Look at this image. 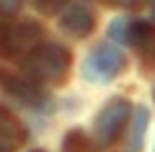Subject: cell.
Segmentation results:
<instances>
[{
	"mask_svg": "<svg viewBox=\"0 0 155 152\" xmlns=\"http://www.w3.org/2000/svg\"><path fill=\"white\" fill-rule=\"evenodd\" d=\"M70 52L62 44H39L23 57V72L36 82H60L70 70Z\"/></svg>",
	"mask_w": 155,
	"mask_h": 152,
	"instance_id": "obj_1",
	"label": "cell"
},
{
	"mask_svg": "<svg viewBox=\"0 0 155 152\" xmlns=\"http://www.w3.org/2000/svg\"><path fill=\"white\" fill-rule=\"evenodd\" d=\"M41 26L34 21H0V57H28L39 47Z\"/></svg>",
	"mask_w": 155,
	"mask_h": 152,
	"instance_id": "obj_2",
	"label": "cell"
},
{
	"mask_svg": "<svg viewBox=\"0 0 155 152\" xmlns=\"http://www.w3.org/2000/svg\"><path fill=\"white\" fill-rule=\"evenodd\" d=\"M124 67L127 60L116 44H98L83 62V77L88 82H109L122 75Z\"/></svg>",
	"mask_w": 155,
	"mask_h": 152,
	"instance_id": "obj_3",
	"label": "cell"
},
{
	"mask_svg": "<svg viewBox=\"0 0 155 152\" xmlns=\"http://www.w3.org/2000/svg\"><path fill=\"white\" fill-rule=\"evenodd\" d=\"M129 116H132V106L129 101L124 98H114L101 108V114L96 116V124H93V131H96V139L101 144H111L116 137L122 134V129L127 126Z\"/></svg>",
	"mask_w": 155,
	"mask_h": 152,
	"instance_id": "obj_4",
	"label": "cell"
},
{
	"mask_svg": "<svg viewBox=\"0 0 155 152\" xmlns=\"http://www.w3.org/2000/svg\"><path fill=\"white\" fill-rule=\"evenodd\" d=\"M60 26H62V31H65L67 36L83 39V36H88V34L93 31L96 18H93V13H91V8L85 5V3H72V5L65 11Z\"/></svg>",
	"mask_w": 155,
	"mask_h": 152,
	"instance_id": "obj_5",
	"label": "cell"
},
{
	"mask_svg": "<svg viewBox=\"0 0 155 152\" xmlns=\"http://www.w3.org/2000/svg\"><path fill=\"white\" fill-rule=\"evenodd\" d=\"M0 85H3L5 93H11L16 101H21L23 106H31V108L44 106V101H47V95L36 85H31V80H21L16 75H3L0 72Z\"/></svg>",
	"mask_w": 155,
	"mask_h": 152,
	"instance_id": "obj_6",
	"label": "cell"
},
{
	"mask_svg": "<svg viewBox=\"0 0 155 152\" xmlns=\"http://www.w3.org/2000/svg\"><path fill=\"white\" fill-rule=\"evenodd\" d=\"M129 44L137 49L140 60L145 65H155V26L147 21H132L129 28Z\"/></svg>",
	"mask_w": 155,
	"mask_h": 152,
	"instance_id": "obj_7",
	"label": "cell"
},
{
	"mask_svg": "<svg viewBox=\"0 0 155 152\" xmlns=\"http://www.w3.org/2000/svg\"><path fill=\"white\" fill-rule=\"evenodd\" d=\"M23 142H26L23 124L8 108L0 106V152H16Z\"/></svg>",
	"mask_w": 155,
	"mask_h": 152,
	"instance_id": "obj_8",
	"label": "cell"
},
{
	"mask_svg": "<svg viewBox=\"0 0 155 152\" xmlns=\"http://www.w3.org/2000/svg\"><path fill=\"white\" fill-rule=\"evenodd\" d=\"M145 129H147V108H137L134 111V129L129 137V152L142 150V139H145Z\"/></svg>",
	"mask_w": 155,
	"mask_h": 152,
	"instance_id": "obj_9",
	"label": "cell"
},
{
	"mask_svg": "<svg viewBox=\"0 0 155 152\" xmlns=\"http://www.w3.org/2000/svg\"><path fill=\"white\" fill-rule=\"evenodd\" d=\"M129 28H132V21L116 18V21H111V26H109V36L114 39V44H124V41H129Z\"/></svg>",
	"mask_w": 155,
	"mask_h": 152,
	"instance_id": "obj_10",
	"label": "cell"
},
{
	"mask_svg": "<svg viewBox=\"0 0 155 152\" xmlns=\"http://www.w3.org/2000/svg\"><path fill=\"white\" fill-rule=\"evenodd\" d=\"M31 3H34V8H36L39 13H44V16H54V13L62 11L70 0H31Z\"/></svg>",
	"mask_w": 155,
	"mask_h": 152,
	"instance_id": "obj_11",
	"label": "cell"
},
{
	"mask_svg": "<svg viewBox=\"0 0 155 152\" xmlns=\"http://www.w3.org/2000/svg\"><path fill=\"white\" fill-rule=\"evenodd\" d=\"M21 0H0V18H11L18 13Z\"/></svg>",
	"mask_w": 155,
	"mask_h": 152,
	"instance_id": "obj_12",
	"label": "cell"
},
{
	"mask_svg": "<svg viewBox=\"0 0 155 152\" xmlns=\"http://www.w3.org/2000/svg\"><path fill=\"white\" fill-rule=\"evenodd\" d=\"M111 3H116V5H129V8H137V5H142V3H145V0H111Z\"/></svg>",
	"mask_w": 155,
	"mask_h": 152,
	"instance_id": "obj_13",
	"label": "cell"
},
{
	"mask_svg": "<svg viewBox=\"0 0 155 152\" xmlns=\"http://www.w3.org/2000/svg\"><path fill=\"white\" fill-rule=\"evenodd\" d=\"M153 11H155V3H153Z\"/></svg>",
	"mask_w": 155,
	"mask_h": 152,
	"instance_id": "obj_14",
	"label": "cell"
}]
</instances>
